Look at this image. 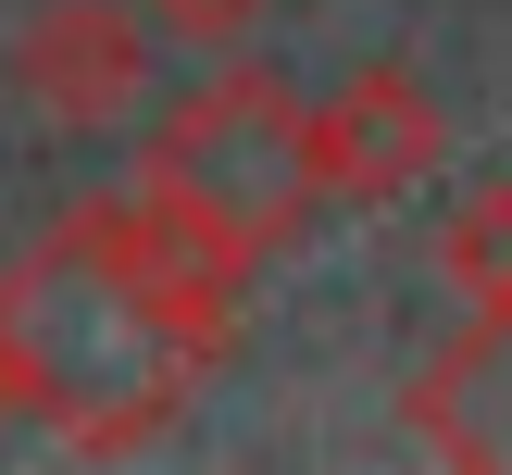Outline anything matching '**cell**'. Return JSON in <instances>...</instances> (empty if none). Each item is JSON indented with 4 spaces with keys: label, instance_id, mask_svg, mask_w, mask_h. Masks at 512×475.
I'll use <instances>...</instances> for the list:
<instances>
[{
    "label": "cell",
    "instance_id": "cell-1",
    "mask_svg": "<svg viewBox=\"0 0 512 475\" xmlns=\"http://www.w3.org/2000/svg\"><path fill=\"white\" fill-rule=\"evenodd\" d=\"M0 338L25 363V425H50L63 450H138L150 425H175L188 400V350L138 313V288L113 275V250L88 238V213L50 225V250H25L0 275Z\"/></svg>",
    "mask_w": 512,
    "mask_h": 475
},
{
    "label": "cell",
    "instance_id": "cell-2",
    "mask_svg": "<svg viewBox=\"0 0 512 475\" xmlns=\"http://www.w3.org/2000/svg\"><path fill=\"white\" fill-rule=\"evenodd\" d=\"M138 188L163 200V213L213 225V238L250 250V263L288 250L300 225L325 213V200H313V138H300V88H288V75H263V63L188 88L163 125H150Z\"/></svg>",
    "mask_w": 512,
    "mask_h": 475
},
{
    "label": "cell",
    "instance_id": "cell-3",
    "mask_svg": "<svg viewBox=\"0 0 512 475\" xmlns=\"http://www.w3.org/2000/svg\"><path fill=\"white\" fill-rule=\"evenodd\" d=\"M88 238L113 250V275L138 288V313L163 325L188 363H213L225 338H238V300H250V250H225L213 225H188V213H163L150 188H125V200H88Z\"/></svg>",
    "mask_w": 512,
    "mask_h": 475
},
{
    "label": "cell",
    "instance_id": "cell-4",
    "mask_svg": "<svg viewBox=\"0 0 512 475\" xmlns=\"http://www.w3.org/2000/svg\"><path fill=\"white\" fill-rule=\"evenodd\" d=\"M13 88H25V113H38V125L100 138V125L138 113L150 38H138V13H125V0H38V13H25V38H13Z\"/></svg>",
    "mask_w": 512,
    "mask_h": 475
},
{
    "label": "cell",
    "instance_id": "cell-5",
    "mask_svg": "<svg viewBox=\"0 0 512 475\" xmlns=\"http://www.w3.org/2000/svg\"><path fill=\"white\" fill-rule=\"evenodd\" d=\"M300 138H313V200H400L425 188V163H438V100H425L413 63H363L350 88L300 100Z\"/></svg>",
    "mask_w": 512,
    "mask_h": 475
},
{
    "label": "cell",
    "instance_id": "cell-6",
    "mask_svg": "<svg viewBox=\"0 0 512 475\" xmlns=\"http://www.w3.org/2000/svg\"><path fill=\"white\" fill-rule=\"evenodd\" d=\"M413 438L450 450V463L512 475V313H475L463 338L413 375Z\"/></svg>",
    "mask_w": 512,
    "mask_h": 475
},
{
    "label": "cell",
    "instance_id": "cell-7",
    "mask_svg": "<svg viewBox=\"0 0 512 475\" xmlns=\"http://www.w3.org/2000/svg\"><path fill=\"white\" fill-rule=\"evenodd\" d=\"M438 275L463 288V313H512V188H475L438 238Z\"/></svg>",
    "mask_w": 512,
    "mask_h": 475
},
{
    "label": "cell",
    "instance_id": "cell-8",
    "mask_svg": "<svg viewBox=\"0 0 512 475\" xmlns=\"http://www.w3.org/2000/svg\"><path fill=\"white\" fill-rule=\"evenodd\" d=\"M150 25H175V38H200V50H238L250 25H263V0H150Z\"/></svg>",
    "mask_w": 512,
    "mask_h": 475
},
{
    "label": "cell",
    "instance_id": "cell-9",
    "mask_svg": "<svg viewBox=\"0 0 512 475\" xmlns=\"http://www.w3.org/2000/svg\"><path fill=\"white\" fill-rule=\"evenodd\" d=\"M0 425H25V363H13V338H0Z\"/></svg>",
    "mask_w": 512,
    "mask_h": 475
}]
</instances>
